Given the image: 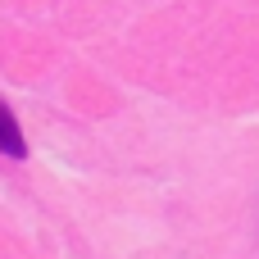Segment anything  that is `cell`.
<instances>
[{"instance_id":"cell-1","label":"cell","mask_w":259,"mask_h":259,"mask_svg":"<svg viewBox=\"0 0 259 259\" xmlns=\"http://www.w3.org/2000/svg\"><path fill=\"white\" fill-rule=\"evenodd\" d=\"M0 155H9V159H23V155H27L23 127H18V118L9 114V105H5V100H0Z\"/></svg>"}]
</instances>
